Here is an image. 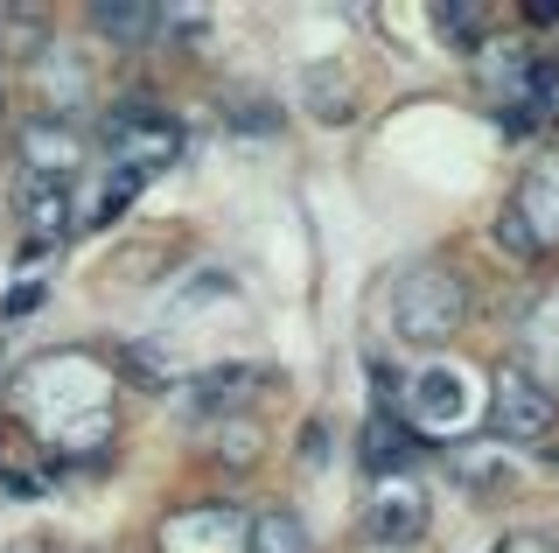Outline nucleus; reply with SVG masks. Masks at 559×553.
Here are the masks:
<instances>
[{
    "instance_id": "6e6552de",
    "label": "nucleus",
    "mask_w": 559,
    "mask_h": 553,
    "mask_svg": "<svg viewBox=\"0 0 559 553\" xmlns=\"http://www.w3.org/2000/svg\"><path fill=\"white\" fill-rule=\"evenodd\" d=\"M22 162L35 168V183H70V176H78V162H84V141L63 127V119H43V127H28Z\"/></svg>"
},
{
    "instance_id": "f3484780",
    "label": "nucleus",
    "mask_w": 559,
    "mask_h": 553,
    "mask_svg": "<svg viewBox=\"0 0 559 553\" xmlns=\"http://www.w3.org/2000/svg\"><path fill=\"white\" fill-rule=\"evenodd\" d=\"M119 357H127V378H133V386H162V357H154L147 351V343H127V351H119Z\"/></svg>"
},
{
    "instance_id": "9d476101",
    "label": "nucleus",
    "mask_w": 559,
    "mask_h": 553,
    "mask_svg": "<svg viewBox=\"0 0 559 553\" xmlns=\"http://www.w3.org/2000/svg\"><path fill=\"white\" fill-rule=\"evenodd\" d=\"M406 456H413V427L406 421H392V413H371V427H364V470L378 476H399L406 470Z\"/></svg>"
},
{
    "instance_id": "ddd939ff",
    "label": "nucleus",
    "mask_w": 559,
    "mask_h": 553,
    "mask_svg": "<svg viewBox=\"0 0 559 553\" xmlns=\"http://www.w3.org/2000/svg\"><path fill=\"white\" fill-rule=\"evenodd\" d=\"M28 232H35V238H63V232H70L63 183H35V189H28Z\"/></svg>"
},
{
    "instance_id": "f03ea898",
    "label": "nucleus",
    "mask_w": 559,
    "mask_h": 553,
    "mask_svg": "<svg viewBox=\"0 0 559 553\" xmlns=\"http://www.w3.org/2000/svg\"><path fill=\"white\" fill-rule=\"evenodd\" d=\"M105 148H112V176L140 189L147 176H162L175 154H182V133H175L168 119H154L147 106H119L105 119Z\"/></svg>"
},
{
    "instance_id": "4468645a",
    "label": "nucleus",
    "mask_w": 559,
    "mask_h": 553,
    "mask_svg": "<svg viewBox=\"0 0 559 553\" xmlns=\"http://www.w3.org/2000/svg\"><path fill=\"white\" fill-rule=\"evenodd\" d=\"M245 553H308V540L287 511H273V518H259V526H245Z\"/></svg>"
},
{
    "instance_id": "f257e3e1",
    "label": "nucleus",
    "mask_w": 559,
    "mask_h": 553,
    "mask_svg": "<svg viewBox=\"0 0 559 553\" xmlns=\"http://www.w3.org/2000/svg\"><path fill=\"white\" fill-rule=\"evenodd\" d=\"M462 316H468V287L441 259H419L392 281V330L406 343H441L462 330Z\"/></svg>"
},
{
    "instance_id": "dca6fc26",
    "label": "nucleus",
    "mask_w": 559,
    "mask_h": 553,
    "mask_svg": "<svg viewBox=\"0 0 559 553\" xmlns=\"http://www.w3.org/2000/svg\"><path fill=\"white\" fill-rule=\"evenodd\" d=\"M497 246L511 252V259H538V246H532V232H524V217L503 203V217H497Z\"/></svg>"
},
{
    "instance_id": "2eb2a0df",
    "label": "nucleus",
    "mask_w": 559,
    "mask_h": 553,
    "mask_svg": "<svg viewBox=\"0 0 559 553\" xmlns=\"http://www.w3.org/2000/svg\"><path fill=\"white\" fill-rule=\"evenodd\" d=\"M524 337H532V351H538V357H552V365H559V287H552V295L532 308Z\"/></svg>"
},
{
    "instance_id": "423d86ee",
    "label": "nucleus",
    "mask_w": 559,
    "mask_h": 553,
    "mask_svg": "<svg viewBox=\"0 0 559 553\" xmlns=\"http://www.w3.org/2000/svg\"><path fill=\"white\" fill-rule=\"evenodd\" d=\"M371 532H378L384 546H392V540H413V532H427V491H419L406 470L371 483Z\"/></svg>"
},
{
    "instance_id": "9b49d317",
    "label": "nucleus",
    "mask_w": 559,
    "mask_h": 553,
    "mask_svg": "<svg viewBox=\"0 0 559 553\" xmlns=\"http://www.w3.org/2000/svg\"><path fill=\"white\" fill-rule=\"evenodd\" d=\"M162 22H168V14L162 8H140V0H98V8H92V28H98L105 43H147Z\"/></svg>"
},
{
    "instance_id": "39448f33",
    "label": "nucleus",
    "mask_w": 559,
    "mask_h": 553,
    "mask_svg": "<svg viewBox=\"0 0 559 553\" xmlns=\"http://www.w3.org/2000/svg\"><path fill=\"white\" fill-rule=\"evenodd\" d=\"M162 553H245V518L224 511V505L182 511L162 526Z\"/></svg>"
},
{
    "instance_id": "6ab92c4d",
    "label": "nucleus",
    "mask_w": 559,
    "mask_h": 553,
    "mask_svg": "<svg viewBox=\"0 0 559 553\" xmlns=\"http://www.w3.org/2000/svg\"><path fill=\"white\" fill-rule=\"evenodd\" d=\"M35 302H43V287H14V295H8V316H28Z\"/></svg>"
},
{
    "instance_id": "0eeeda50",
    "label": "nucleus",
    "mask_w": 559,
    "mask_h": 553,
    "mask_svg": "<svg viewBox=\"0 0 559 553\" xmlns=\"http://www.w3.org/2000/svg\"><path fill=\"white\" fill-rule=\"evenodd\" d=\"M511 211L524 217V232H532L538 252L559 246V154H538V162H532V176L518 183Z\"/></svg>"
},
{
    "instance_id": "aec40b11",
    "label": "nucleus",
    "mask_w": 559,
    "mask_h": 553,
    "mask_svg": "<svg viewBox=\"0 0 559 553\" xmlns=\"http://www.w3.org/2000/svg\"><path fill=\"white\" fill-rule=\"evenodd\" d=\"M371 553H399V546H371Z\"/></svg>"
},
{
    "instance_id": "20e7f679",
    "label": "nucleus",
    "mask_w": 559,
    "mask_h": 553,
    "mask_svg": "<svg viewBox=\"0 0 559 553\" xmlns=\"http://www.w3.org/2000/svg\"><path fill=\"white\" fill-rule=\"evenodd\" d=\"M476 421V407H468V378L454 365H427L413 378L406 392V427H419V435H462V427Z\"/></svg>"
},
{
    "instance_id": "7ed1b4c3",
    "label": "nucleus",
    "mask_w": 559,
    "mask_h": 553,
    "mask_svg": "<svg viewBox=\"0 0 559 553\" xmlns=\"http://www.w3.org/2000/svg\"><path fill=\"white\" fill-rule=\"evenodd\" d=\"M489 413H497V435H503V442H546L552 421H559V400L538 386L532 372L503 365L497 386H489Z\"/></svg>"
},
{
    "instance_id": "f8f14e48",
    "label": "nucleus",
    "mask_w": 559,
    "mask_h": 553,
    "mask_svg": "<svg viewBox=\"0 0 559 553\" xmlns=\"http://www.w3.org/2000/svg\"><path fill=\"white\" fill-rule=\"evenodd\" d=\"M483 22H489V8H468V0H441V8H433V28H441V43H454V49H476Z\"/></svg>"
},
{
    "instance_id": "a211bd4d",
    "label": "nucleus",
    "mask_w": 559,
    "mask_h": 553,
    "mask_svg": "<svg viewBox=\"0 0 559 553\" xmlns=\"http://www.w3.org/2000/svg\"><path fill=\"white\" fill-rule=\"evenodd\" d=\"M503 553H559V540H538V532H524V540H511Z\"/></svg>"
},
{
    "instance_id": "1a4fd4ad",
    "label": "nucleus",
    "mask_w": 559,
    "mask_h": 553,
    "mask_svg": "<svg viewBox=\"0 0 559 553\" xmlns=\"http://www.w3.org/2000/svg\"><path fill=\"white\" fill-rule=\"evenodd\" d=\"M266 386V372H252V365H224V372H210L189 386V413H203V421H231V413L252 400V392Z\"/></svg>"
}]
</instances>
